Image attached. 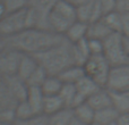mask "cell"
<instances>
[{
	"label": "cell",
	"instance_id": "cell-33",
	"mask_svg": "<svg viewBox=\"0 0 129 125\" xmlns=\"http://www.w3.org/2000/svg\"><path fill=\"white\" fill-rule=\"evenodd\" d=\"M15 109V108H14ZM14 109H4L0 110V122L6 124L14 125L15 124V110Z\"/></svg>",
	"mask_w": 129,
	"mask_h": 125
},
{
	"label": "cell",
	"instance_id": "cell-25",
	"mask_svg": "<svg viewBox=\"0 0 129 125\" xmlns=\"http://www.w3.org/2000/svg\"><path fill=\"white\" fill-rule=\"evenodd\" d=\"M17 101L14 99L11 93L9 92L7 85L4 80L0 78V110L4 109H14Z\"/></svg>",
	"mask_w": 129,
	"mask_h": 125
},
{
	"label": "cell",
	"instance_id": "cell-30",
	"mask_svg": "<svg viewBox=\"0 0 129 125\" xmlns=\"http://www.w3.org/2000/svg\"><path fill=\"white\" fill-rule=\"evenodd\" d=\"M7 14L15 13L28 7V0H2Z\"/></svg>",
	"mask_w": 129,
	"mask_h": 125
},
{
	"label": "cell",
	"instance_id": "cell-15",
	"mask_svg": "<svg viewBox=\"0 0 129 125\" xmlns=\"http://www.w3.org/2000/svg\"><path fill=\"white\" fill-rule=\"evenodd\" d=\"M59 78L61 80L62 83H71V84H76L83 76H85L84 67L82 65H70L69 67L64 68L61 73L58 75Z\"/></svg>",
	"mask_w": 129,
	"mask_h": 125
},
{
	"label": "cell",
	"instance_id": "cell-38",
	"mask_svg": "<svg viewBox=\"0 0 129 125\" xmlns=\"http://www.w3.org/2000/svg\"><path fill=\"white\" fill-rule=\"evenodd\" d=\"M69 1L71 5H74L75 7H78L83 4H86V2H91V1H94V0H67Z\"/></svg>",
	"mask_w": 129,
	"mask_h": 125
},
{
	"label": "cell",
	"instance_id": "cell-12",
	"mask_svg": "<svg viewBox=\"0 0 129 125\" xmlns=\"http://www.w3.org/2000/svg\"><path fill=\"white\" fill-rule=\"evenodd\" d=\"M87 30H88V23L82 22V20H75L66 31L63 36L70 43H76L83 39L87 38Z\"/></svg>",
	"mask_w": 129,
	"mask_h": 125
},
{
	"label": "cell",
	"instance_id": "cell-29",
	"mask_svg": "<svg viewBox=\"0 0 129 125\" xmlns=\"http://www.w3.org/2000/svg\"><path fill=\"white\" fill-rule=\"evenodd\" d=\"M48 75H49L48 72L45 71L42 66L39 65L35 68V71L31 74V76L27 78L26 83L28 87H40L41 88L42 83L44 82V80L48 77Z\"/></svg>",
	"mask_w": 129,
	"mask_h": 125
},
{
	"label": "cell",
	"instance_id": "cell-43",
	"mask_svg": "<svg viewBox=\"0 0 129 125\" xmlns=\"http://www.w3.org/2000/svg\"><path fill=\"white\" fill-rule=\"evenodd\" d=\"M109 125H117V123L114 122V123H111V124H109Z\"/></svg>",
	"mask_w": 129,
	"mask_h": 125
},
{
	"label": "cell",
	"instance_id": "cell-42",
	"mask_svg": "<svg viewBox=\"0 0 129 125\" xmlns=\"http://www.w3.org/2000/svg\"><path fill=\"white\" fill-rule=\"evenodd\" d=\"M0 125H10V124H6V123H2V122H0Z\"/></svg>",
	"mask_w": 129,
	"mask_h": 125
},
{
	"label": "cell",
	"instance_id": "cell-24",
	"mask_svg": "<svg viewBox=\"0 0 129 125\" xmlns=\"http://www.w3.org/2000/svg\"><path fill=\"white\" fill-rule=\"evenodd\" d=\"M73 117V109L66 107L63 109L48 116V121H49V125H69Z\"/></svg>",
	"mask_w": 129,
	"mask_h": 125
},
{
	"label": "cell",
	"instance_id": "cell-6",
	"mask_svg": "<svg viewBox=\"0 0 129 125\" xmlns=\"http://www.w3.org/2000/svg\"><path fill=\"white\" fill-rule=\"evenodd\" d=\"M105 88L113 92L129 91V62L111 67Z\"/></svg>",
	"mask_w": 129,
	"mask_h": 125
},
{
	"label": "cell",
	"instance_id": "cell-28",
	"mask_svg": "<svg viewBox=\"0 0 129 125\" xmlns=\"http://www.w3.org/2000/svg\"><path fill=\"white\" fill-rule=\"evenodd\" d=\"M94 1L86 2L80 6L76 7V14H77V19L82 20L85 23H91L92 20V15H93V8H94Z\"/></svg>",
	"mask_w": 129,
	"mask_h": 125
},
{
	"label": "cell",
	"instance_id": "cell-1",
	"mask_svg": "<svg viewBox=\"0 0 129 125\" xmlns=\"http://www.w3.org/2000/svg\"><path fill=\"white\" fill-rule=\"evenodd\" d=\"M63 38V35L54 33L50 30L29 27L15 35L6 38V41L7 47L18 50L22 54L35 55L59 43Z\"/></svg>",
	"mask_w": 129,
	"mask_h": 125
},
{
	"label": "cell",
	"instance_id": "cell-37",
	"mask_svg": "<svg viewBox=\"0 0 129 125\" xmlns=\"http://www.w3.org/2000/svg\"><path fill=\"white\" fill-rule=\"evenodd\" d=\"M122 46H123V50H125L126 55H127L129 59V36H126L123 34H122Z\"/></svg>",
	"mask_w": 129,
	"mask_h": 125
},
{
	"label": "cell",
	"instance_id": "cell-4",
	"mask_svg": "<svg viewBox=\"0 0 129 125\" xmlns=\"http://www.w3.org/2000/svg\"><path fill=\"white\" fill-rule=\"evenodd\" d=\"M83 67L85 71V75L94 80L102 88H105L111 71V65L107 60L104 55H91L83 65Z\"/></svg>",
	"mask_w": 129,
	"mask_h": 125
},
{
	"label": "cell",
	"instance_id": "cell-40",
	"mask_svg": "<svg viewBox=\"0 0 129 125\" xmlns=\"http://www.w3.org/2000/svg\"><path fill=\"white\" fill-rule=\"evenodd\" d=\"M7 48V41H6V38H4V36L0 35V52L2 51V50H5Z\"/></svg>",
	"mask_w": 129,
	"mask_h": 125
},
{
	"label": "cell",
	"instance_id": "cell-23",
	"mask_svg": "<svg viewBox=\"0 0 129 125\" xmlns=\"http://www.w3.org/2000/svg\"><path fill=\"white\" fill-rule=\"evenodd\" d=\"M102 20L112 32L122 34V17H121L120 11L114 10L105 14L102 17Z\"/></svg>",
	"mask_w": 129,
	"mask_h": 125
},
{
	"label": "cell",
	"instance_id": "cell-18",
	"mask_svg": "<svg viewBox=\"0 0 129 125\" xmlns=\"http://www.w3.org/2000/svg\"><path fill=\"white\" fill-rule=\"evenodd\" d=\"M111 33H112V31L104 24V22L102 19L88 24V30H87V38L88 39L104 40Z\"/></svg>",
	"mask_w": 129,
	"mask_h": 125
},
{
	"label": "cell",
	"instance_id": "cell-34",
	"mask_svg": "<svg viewBox=\"0 0 129 125\" xmlns=\"http://www.w3.org/2000/svg\"><path fill=\"white\" fill-rule=\"evenodd\" d=\"M101 8L103 11V16L108 13L117 10V0H99Z\"/></svg>",
	"mask_w": 129,
	"mask_h": 125
},
{
	"label": "cell",
	"instance_id": "cell-39",
	"mask_svg": "<svg viewBox=\"0 0 129 125\" xmlns=\"http://www.w3.org/2000/svg\"><path fill=\"white\" fill-rule=\"evenodd\" d=\"M6 15H7L6 8H5V6H4V2H2V0H0V20H1Z\"/></svg>",
	"mask_w": 129,
	"mask_h": 125
},
{
	"label": "cell",
	"instance_id": "cell-2",
	"mask_svg": "<svg viewBox=\"0 0 129 125\" xmlns=\"http://www.w3.org/2000/svg\"><path fill=\"white\" fill-rule=\"evenodd\" d=\"M40 66H42L49 75H58L64 68L74 65L71 43L63 38L59 43L33 55Z\"/></svg>",
	"mask_w": 129,
	"mask_h": 125
},
{
	"label": "cell",
	"instance_id": "cell-35",
	"mask_svg": "<svg viewBox=\"0 0 129 125\" xmlns=\"http://www.w3.org/2000/svg\"><path fill=\"white\" fill-rule=\"evenodd\" d=\"M121 17H122V34L129 36V11L121 13Z\"/></svg>",
	"mask_w": 129,
	"mask_h": 125
},
{
	"label": "cell",
	"instance_id": "cell-41",
	"mask_svg": "<svg viewBox=\"0 0 129 125\" xmlns=\"http://www.w3.org/2000/svg\"><path fill=\"white\" fill-rule=\"evenodd\" d=\"M69 125H87L85 123H83L82 121H79V119H77L75 116L73 117V119L70 121V123H69Z\"/></svg>",
	"mask_w": 129,
	"mask_h": 125
},
{
	"label": "cell",
	"instance_id": "cell-9",
	"mask_svg": "<svg viewBox=\"0 0 129 125\" xmlns=\"http://www.w3.org/2000/svg\"><path fill=\"white\" fill-rule=\"evenodd\" d=\"M5 84L7 85L9 92L11 96L14 97L16 101H23L26 100L27 97V91H28V85L25 81L19 78L17 75L13 76H7V77H2Z\"/></svg>",
	"mask_w": 129,
	"mask_h": 125
},
{
	"label": "cell",
	"instance_id": "cell-20",
	"mask_svg": "<svg viewBox=\"0 0 129 125\" xmlns=\"http://www.w3.org/2000/svg\"><path fill=\"white\" fill-rule=\"evenodd\" d=\"M63 108H66V105L59 94L44 97V102H43V114L44 115L50 116Z\"/></svg>",
	"mask_w": 129,
	"mask_h": 125
},
{
	"label": "cell",
	"instance_id": "cell-3",
	"mask_svg": "<svg viewBox=\"0 0 129 125\" xmlns=\"http://www.w3.org/2000/svg\"><path fill=\"white\" fill-rule=\"evenodd\" d=\"M36 14L31 7L15 13H9L0 20V35L9 38L25 29L36 27Z\"/></svg>",
	"mask_w": 129,
	"mask_h": 125
},
{
	"label": "cell",
	"instance_id": "cell-31",
	"mask_svg": "<svg viewBox=\"0 0 129 125\" xmlns=\"http://www.w3.org/2000/svg\"><path fill=\"white\" fill-rule=\"evenodd\" d=\"M14 125H49V121L47 115L40 114L25 121H16Z\"/></svg>",
	"mask_w": 129,
	"mask_h": 125
},
{
	"label": "cell",
	"instance_id": "cell-7",
	"mask_svg": "<svg viewBox=\"0 0 129 125\" xmlns=\"http://www.w3.org/2000/svg\"><path fill=\"white\" fill-rule=\"evenodd\" d=\"M22 55L20 51L10 47L0 52V77L16 75Z\"/></svg>",
	"mask_w": 129,
	"mask_h": 125
},
{
	"label": "cell",
	"instance_id": "cell-16",
	"mask_svg": "<svg viewBox=\"0 0 129 125\" xmlns=\"http://www.w3.org/2000/svg\"><path fill=\"white\" fill-rule=\"evenodd\" d=\"M71 50H73L74 62L76 65H82L83 66L85 61L88 59V57L91 56L87 38L83 39V40L78 41L76 43H71Z\"/></svg>",
	"mask_w": 129,
	"mask_h": 125
},
{
	"label": "cell",
	"instance_id": "cell-11",
	"mask_svg": "<svg viewBox=\"0 0 129 125\" xmlns=\"http://www.w3.org/2000/svg\"><path fill=\"white\" fill-rule=\"evenodd\" d=\"M39 66L38 61H36L35 57L33 55H28V54H23L20 57L19 65L17 68V73L16 75L19 78H22L23 81L26 82L27 78L31 76V74L35 71V68Z\"/></svg>",
	"mask_w": 129,
	"mask_h": 125
},
{
	"label": "cell",
	"instance_id": "cell-27",
	"mask_svg": "<svg viewBox=\"0 0 129 125\" xmlns=\"http://www.w3.org/2000/svg\"><path fill=\"white\" fill-rule=\"evenodd\" d=\"M76 94H77V90H76V85L71 84V83H62L61 90L59 92V96L63 100L66 107L71 108V105L74 102Z\"/></svg>",
	"mask_w": 129,
	"mask_h": 125
},
{
	"label": "cell",
	"instance_id": "cell-10",
	"mask_svg": "<svg viewBox=\"0 0 129 125\" xmlns=\"http://www.w3.org/2000/svg\"><path fill=\"white\" fill-rule=\"evenodd\" d=\"M86 101L95 112L112 106L111 93H110V91L107 88H101L95 93L92 94Z\"/></svg>",
	"mask_w": 129,
	"mask_h": 125
},
{
	"label": "cell",
	"instance_id": "cell-19",
	"mask_svg": "<svg viewBox=\"0 0 129 125\" xmlns=\"http://www.w3.org/2000/svg\"><path fill=\"white\" fill-rule=\"evenodd\" d=\"M74 113V116L77 119L82 121L83 123L89 125L94 123V116H95V110L87 103V101L80 103V105L76 106V107L71 108Z\"/></svg>",
	"mask_w": 129,
	"mask_h": 125
},
{
	"label": "cell",
	"instance_id": "cell-17",
	"mask_svg": "<svg viewBox=\"0 0 129 125\" xmlns=\"http://www.w3.org/2000/svg\"><path fill=\"white\" fill-rule=\"evenodd\" d=\"M118 116L119 112L113 106H110V107L96 110L95 116H94V123L99 125H109L111 123H114L118 118Z\"/></svg>",
	"mask_w": 129,
	"mask_h": 125
},
{
	"label": "cell",
	"instance_id": "cell-5",
	"mask_svg": "<svg viewBox=\"0 0 129 125\" xmlns=\"http://www.w3.org/2000/svg\"><path fill=\"white\" fill-rule=\"evenodd\" d=\"M103 55L112 66L128 64L129 59L123 50L122 34L112 32L103 40Z\"/></svg>",
	"mask_w": 129,
	"mask_h": 125
},
{
	"label": "cell",
	"instance_id": "cell-26",
	"mask_svg": "<svg viewBox=\"0 0 129 125\" xmlns=\"http://www.w3.org/2000/svg\"><path fill=\"white\" fill-rule=\"evenodd\" d=\"M14 110H15L16 121H25V119H28V118H31V117L35 116V113L33 112V109H32V107L29 106V103L27 102V100L18 101V102L16 103Z\"/></svg>",
	"mask_w": 129,
	"mask_h": 125
},
{
	"label": "cell",
	"instance_id": "cell-13",
	"mask_svg": "<svg viewBox=\"0 0 129 125\" xmlns=\"http://www.w3.org/2000/svg\"><path fill=\"white\" fill-rule=\"evenodd\" d=\"M44 93L40 87H28L26 100L32 107L35 115L43 114V102H44Z\"/></svg>",
	"mask_w": 129,
	"mask_h": 125
},
{
	"label": "cell",
	"instance_id": "cell-14",
	"mask_svg": "<svg viewBox=\"0 0 129 125\" xmlns=\"http://www.w3.org/2000/svg\"><path fill=\"white\" fill-rule=\"evenodd\" d=\"M75 85H76L77 93L79 94L84 100H87L92 94L95 93L98 90H100L101 88H102L101 85H99L95 81L92 80V78L88 77L87 75L83 76Z\"/></svg>",
	"mask_w": 129,
	"mask_h": 125
},
{
	"label": "cell",
	"instance_id": "cell-36",
	"mask_svg": "<svg viewBox=\"0 0 129 125\" xmlns=\"http://www.w3.org/2000/svg\"><path fill=\"white\" fill-rule=\"evenodd\" d=\"M116 123H117V125H129V114L128 113L119 114Z\"/></svg>",
	"mask_w": 129,
	"mask_h": 125
},
{
	"label": "cell",
	"instance_id": "cell-32",
	"mask_svg": "<svg viewBox=\"0 0 129 125\" xmlns=\"http://www.w3.org/2000/svg\"><path fill=\"white\" fill-rule=\"evenodd\" d=\"M87 42H88V48H89L91 55H102L103 54V40L87 38Z\"/></svg>",
	"mask_w": 129,
	"mask_h": 125
},
{
	"label": "cell",
	"instance_id": "cell-21",
	"mask_svg": "<svg viewBox=\"0 0 129 125\" xmlns=\"http://www.w3.org/2000/svg\"><path fill=\"white\" fill-rule=\"evenodd\" d=\"M112 98V106L119 112V114H129V91L113 92L110 91Z\"/></svg>",
	"mask_w": 129,
	"mask_h": 125
},
{
	"label": "cell",
	"instance_id": "cell-8",
	"mask_svg": "<svg viewBox=\"0 0 129 125\" xmlns=\"http://www.w3.org/2000/svg\"><path fill=\"white\" fill-rule=\"evenodd\" d=\"M58 0H28V7H31L36 14V27L49 30L48 16ZM51 31V30H50Z\"/></svg>",
	"mask_w": 129,
	"mask_h": 125
},
{
	"label": "cell",
	"instance_id": "cell-44",
	"mask_svg": "<svg viewBox=\"0 0 129 125\" xmlns=\"http://www.w3.org/2000/svg\"><path fill=\"white\" fill-rule=\"evenodd\" d=\"M89 125H99V124H96V123H92V124H89Z\"/></svg>",
	"mask_w": 129,
	"mask_h": 125
},
{
	"label": "cell",
	"instance_id": "cell-22",
	"mask_svg": "<svg viewBox=\"0 0 129 125\" xmlns=\"http://www.w3.org/2000/svg\"><path fill=\"white\" fill-rule=\"evenodd\" d=\"M62 87V82L57 75H48L44 82L41 85V90L43 91L44 96H53L59 94Z\"/></svg>",
	"mask_w": 129,
	"mask_h": 125
}]
</instances>
